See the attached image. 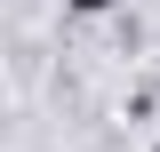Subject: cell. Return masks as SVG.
I'll return each mask as SVG.
<instances>
[{
    "label": "cell",
    "mask_w": 160,
    "mask_h": 152,
    "mask_svg": "<svg viewBox=\"0 0 160 152\" xmlns=\"http://www.w3.org/2000/svg\"><path fill=\"white\" fill-rule=\"evenodd\" d=\"M152 152H160V144H152Z\"/></svg>",
    "instance_id": "2"
},
{
    "label": "cell",
    "mask_w": 160,
    "mask_h": 152,
    "mask_svg": "<svg viewBox=\"0 0 160 152\" xmlns=\"http://www.w3.org/2000/svg\"><path fill=\"white\" fill-rule=\"evenodd\" d=\"M64 8H80V16H104V8H112V0H64Z\"/></svg>",
    "instance_id": "1"
}]
</instances>
